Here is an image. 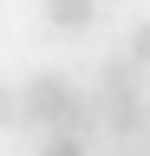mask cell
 <instances>
[{"instance_id": "6da1fadb", "label": "cell", "mask_w": 150, "mask_h": 156, "mask_svg": "<svg viewBox=\"0 0 150 156\" xmlns=\"http://www.w3.org/2000/svg\"><path fill=\"white\" fill-rule=\"evenodd\" d=\"M39 7H46V26L52 33H85V26H98L104 0H39Z\"/></svg>"}, {"instance_id": "277c9868", "label": "cell", "mask_w": 150, "mask_h": 156, "mask_svg": "<svg viewBox=\"0 0 150 156\" xmlns=\"http://www.w3.org/2000/svg\"><path fill=\"white\" fill-rule=\"evenodd\" d=\"M144 143H150V130H144Z\"/></svg>"}, {"instance_id": "3957f363", "label": "cell", "mask_w": 150, "mask_h": 156, "mask_svg": "<svg viewBox=\"0 0 150 156\" xmlns=\"http://www.w3.org/2000/svg\"><path fill=\"white\" fill-rule=\"evenodd\" d=\"M0 124H20V91L0 85Z\"/></svg>"}, {"instance_id": "7a4b0ae2", "label": "cell", "mask_w": 150, "mask_h": 156, "mask_svg": "<svg viewBox=\"0 0 150 156\" xmlns=\"http://www.w3.org/2000/svg\"><path fill=\"white\" fill-rule=\"evenodd\" d=\"M124 52H130V58H137V65L150 72V20H144V26H130V39H124Z\"/></svg>"}]
</instances>
